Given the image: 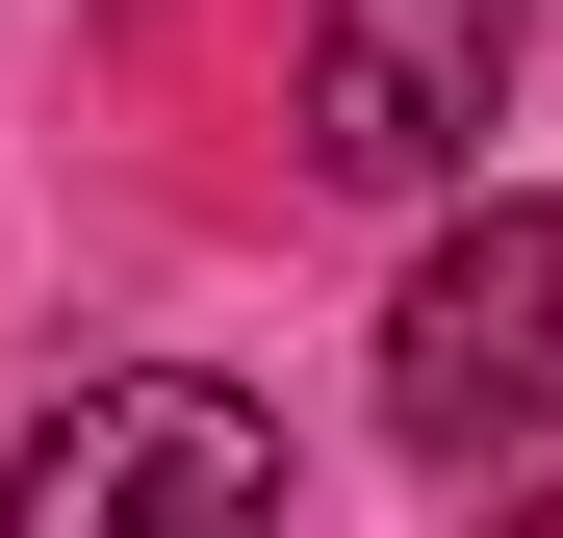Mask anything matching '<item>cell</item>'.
I'll return each mask as SVG.
<instances>
[{
  "instance_id": "1",
  "label": "cell",
  "mask_w": 563,
  "mask_h": 538,
  "mask_svg": "<svg viewBox=\"0 0 563 538\" xmlns=\"http://www.w3.org/2000/svg\"><path fill=\"white\" fill-rule=\"evenodd\" d=\"M385 436H410L435 487H512L538 436H563V206H538V179L410 256V308H385Z\"/></svg>"
},
{
  "instance_id": "2",
  "label": "cell",
  "mask_w": 563,
  "mask_h": 538,
  "mask_svg": "<svg viewBox=\"0 0 563 538\" xmlns=\"http://www.w3.org/2000/svg\"><path fill=\"white\" fill-rule=\"evenodd\" d=\"M103 513H282V410L256 385H179V359L52 385L26 436H0V538H103Z\"/></svg>"
},
{
  "instance_id": "3",
  "label": "cell",
  "mask_w": 563,
  "mask_h": 538,
  "mask_svg": "<svg viewBox=\"0 0 563 538\" xmlns=\"http://www.w3.org/2000/svg\"><path fill=\"white\" fill-rule=\"evenodd\" d=\"M512 52H538V0H308V154L358 206H435V179L487 154Z\"/></svg>"
}]
</instances>
